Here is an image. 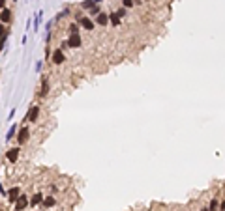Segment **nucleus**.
Instances as JSON below:
<instances>
[{"label": "nucleus", "mask_w": 225, "mask_h": 211, "mask_svg": "<svg viewBox=\"0 0 225 211\" xmlns=\"http://www.w3.org/2000/svg\"><path fill=\"white\" fill-rule=\"evenodd\" d=\"M68 45L72 47V49L81 47V45H83V39H81V36H79V34H72V36L68 38Z\"/></svg>", "instance_id": "f257e3e1"}, {"label": "nucleus", "mask_w": 225, "mask_h": 211, "mask_svg": "<svg viewBox=\"0 0 225 211\" xmlns=\"http://www.w3.org/2000/svg\"><path fill=\"white\" fill-rule=\"evenodd\" d=\"M38 116H39V107H38V105H34V107L28 110L26 120H28V122H38Z\"/></svg>", "instance_id": "f03ea898"}, {"label": "nucleus", "mask_w": 225, "mask_h": 211, "mask_svg": "<svg viewBox=\"0 0 225 211\" xmlns=\"http://www.w3.org/2000/svg\"><path fill=\"white\" fill-rule=\"evenodd\" d=\"M26 206H28V196L26 194H21L19 200L15 202V211H23Z\"/></svg>", "instance_id": "7ed1b4c3"}, {"label": "nucleus", "mask_w": 225, "mask_h": 211, "mask_svg": "<svg viewBox=\"0 0 225 211\" xmlns=\"http://www.w3.org/2000/svg\"><path fill=\"white\" fill-rule=\"evenodd\" d=\"M64 60H66V56H64V51H62V49H56V51L53 52V62H54L56 66H60V64H62V62H64Z\"/></svg>", "instance_id": "20e7f679"}, {"label": "nucleus", "mask_w": 225, "mask_h": 211, "mask_svg": "<svg viewBox=\"0 0 225 211\" xmlns=\"http://www.w3.org/2000/svg\"><path fill=\"white\" fill-rule=\"evenodd\" d=\"M96 23L98 24H100V26H105V24H107V23H111V19H109V15H107V13H98V15H96Z\"/></svg>", "instance_id": "39448f33"}, {"label": "nucleus", "mask_w": 225, "mask_h": 211, "mask_svg": "<svg viewBox=\"0 0 225 211\" xmlns=\"http://www.w3.org/2000/svg\"><path fill=\"white\" fill-rule=\"evenodd\" d=\"M6 157H8L10 163H15V161L19 159V148H11V150H8V153H6Z\"/></svg>", "instance_id": "423d86ee"}, {"label": "nucleus", "mask_w": 225, "mask_h": 211, "mask_svg": "<svg viewBox=\"0 0 225 211\" xmlns=\"http://www.w3.org/2000/svg\"><path fill=\"white\" fill-rule=\"evenodd\" d=\"M8 194H10V202H17L19 196H21V189L19 187H11L8 191Z\"/></svg>", "instance_id": "0eeeda50"}, {"label": "nucleus", "mask_w": 225, "mask_h": 211, "mask_svg": "<svg viewBox=\"0 0 225 211\" xmlns=\"http://www.w3.org/2000/svg\"><path fill=\"white\" fill-rule=\"evenodd\" d=\"M17 140H19V144H25L26 140H28V129L26 127H23L19 131V135H17Z\"/></svg>", "instance_id": "6e6552de"}, {"label": "nucleus", "mask_w": 225, "mask_h": 211, "mask_svg": "<svg viewBox=\"0 0 225 211\" xmlns=\"http://www.w3.org/2000/svg\"><path fill=\"white\" fill-rule=\"evenodd\" d=\"M79 23H81V26H83V28H86V30H94V23H92V21H90L88 17H83V19L79 21Z\"/></svg>", "instance_id": "1a4fd4ad"}, {"label": "nucleus", "mask_w": 225, "mask_h": 211, "mask_svg": "<svg viewBox=\"0 0 225 211\" xmlns=\"http://www.w3.org/2000/svg\"><path fill=\"white\" fill-rule=\"evenodd\" d=\"M43 200H45V198H43V194H41V193H38V194H34V196H32L30 204H32V206H38V204H41Z\"/></svg>", "instance_id": "9d476101"}, {"label": "nucleus", "mask_w": 225, "mask_h": 211, "mask_svg": "<svg viewBox=\"0 0 225 211\" xmlns=\"http://www.w3.org/2000/svg\"><path fill=\"white\" fill-rule=\"evenodd\" d=\"M96 4H98L96 0H84V2H83V10H92Z\"/></svg>", "instance_id": "9b49d317"}, {"label": "nucleus", "mask_w": 225, "mask_h": 211, "mask_svg": "<svg viewBox=\"0 0 225 211\" xmlns=\"http://www.w3.org/2000/svg\"><path fill=\"white\" fill-rule=\"evenodd\" d=\"M0 19H2V23H8V21L11 19V11L4 8V10H2V17H0Z\"/></svg>", "instance_id": "f8f14e48"}, {"label": "nucleus", "mask_w": 225, "mask_h": 211, "mask_svg": "<svg viewBox=\"0 0 225 211\" xmlns=\"http://www.w3.org/2000/svg\"><path fill=\"white\" fill-rule=\"evenodd\" d=\"M109 19H111V23L115 24V26H118V24H120V15H118V13H111V15H109Z\"/></svg>", "instance_id": "ddd939ff"}, {"label": "nucleus", "mask_w": 225, "mask_h": 211, "mask_svg": "<svg viewBox=\"0 0 225 211\" xmlns=\"http://www.w3.org/2000/svg\"><path fill=\"white\" fill-rule=\"evenodd\" d=\"M54 204H56V202H54V198H53V196H47V198L43 200V206H45V207H53Z\"/></svg>", "instance_id": "4468645a"}, {"label": "nucleus", "mask_w": 225, "mask_h": 211, "mask_svg": "<svg viewBox=\"0 0 225 211\" xmlns=\"http://www.w3.org/2000/svg\"><path fill=\"white\" fill-rule=\"evenodd\" d=\"M47 92H49V82H47V79H43V84H41V92H39V95H47Z\"/></svg>", "instance_id": "2eb2a0df"}, {"label": "nucleus", "mask_w": 225, "mask_h": 211, "mask_svg": "<svg viewBox=\"0 0 225 211\" xmlns=\"http://www.w3.org/2000/svg\"><path fill=\"white\" fill-rule=\"evenodd\" d=\"M15 131H17V127H15V125H11V127H10V131H8V135H6V138H13V135H15Z\"/></svg>", "instance_id": "dca6fc26"}, {"label": "nucleus", "mask_w": 225, "mask_h": 211, "mask_svg": "<svg viewBox=\"0 0 225 211\" xmlns=\"http://www.w3.org/2000/svg\"><path fill=\"white\" fill-rule=\"evenodd\" d=\"M208 209H210V211H218V200H216V198L210 202V207H208Z\"/></svg>", "instance_id": "f3484780"}, {"label": "nucleus", "mask_w": 225, "mask_h": 211, "mask_svg": "<svg viewBox=\"0 0 225 211\" xmlns=\"http://www.w3.org/2000/svg\"><path fill=\"white\" fill-rule=\"evenodd\" d=\"M122 6H124V8H131V6H133V0H122Z\"/></svg>", "instance_id": "a211bd4d"}, {"label": "nucleus", "mask_w": 225, "mask_h": 211, "mask_svg": "<svg viewBox=\"0 0 225 211\" xmlns=\"http://www.w3.org/2000/svg\"><path fill=\"white\" fill-rule=\"evenodd\" d=\"M69 32H72V34H79V26H77V24H72V26H69Z\"/></svg>", "instance_id": "6ab92c4d"}, {"label": "nucleus", "mask_w": 225, "mask_h": 211, "mask_svg": "<svg viewBox=\"0 0 225 211\" xmlns=\"http://www.w3.org/2000/svg\"><path fill=\"white\" fill-rule=\"evenodd\" d=\"M90 13H92V15H98V13H100V10H98V6H94V8L90 10Z\"/></svg>", "instance_id": "aec40b11"}, {"label": "nucleus", "mask_w": 225, "mask_h": 211, "mask_svg": "<svg viewBox=\"0 0 225 211\" xmlns=\"http://www.w3.org/2000/svg\"><path fill=\"white\" fill-rule=\"evenodd\" d=\"M116 13H118V15H120V17H124V15H126V8H120V10H118Z\"/></svg>", "instance_id": "412c9836"}, {"label": "nucleus", "mask_w": 225, "mask_h": 211, "mask_svg": "<svg viewBox=\"0 0 225 211\" xmlns=\"http://www.w3.org/2000/svg\"><path fill=\"white\" fill-rule=\"evenodd\" d=\"M0 6H2V10L6 8V0H0Z\"/></svg>", "instance_id": "4be33fe9"}, {"label": "nucleus", "mask_w": 225, "mask_h": 211, "mask_svg": "<svg viewBox=\"0 0 225 211\" xmlns=\"http://www.w3.org/2000/svg\"><path fill=\"white\" fill-rule=\"evenodd\" d=\"M220 207H221V209H223V211H225V200H223V202H221V206H220Z\"/></svg>", "instance_id": "5701e85b"}, {"label": "nucleus", "mask_w": 225, "mask_h": 211, "mask_svg": "<svg viewBox=\"0 0 225 211\" xmlns=\"http://www.w3.org/2000/svg\"><path fill=\"white\" fill-rule=\"evenodd\" d=\"M201 211H210V209H206V207H203V209H201Z\"/></svg>", "instance_id": "b1692460"}, {"label": "nucleus", "mask_w": 225, "mask_h": 211, "mask_svg": "<svg viewBox=\"0 0 225 211\" xmlns=\"http://www.w3.org/2000/svg\"><path fill=\"white\" fill-rule=\"evenodd\" d=\"M96 2H101V0H96Z\"/></svg>", "instance_id": "393cba45"}]
</instances>
